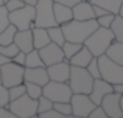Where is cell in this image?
Returning a JSON list of instances; mask_svg holds the SVG:
<instances>
[{"instance_id": "cell-1", "label": "cell", "mask_w": 123, "mask_h": 118, "mask_svg": "<svg viewBox=\"0 0 123 118\" xmlns=\"http://www.w3.org/2000/svg\"><path fill=\"white\" fill-rule=\"evenodd\" d=\"M61 28H62L66 40L83 44L86 40V37L90 36L98 28V23H97L95 19H89V20H76V19H72L67 23H62Z\"/></svg>"}, {"instance_id": "cell-2", "label": "cell", "mask_w": 123, "mask_h": 118, "mask_svg": "<svg viewBox=\"0 0 123 118\" xmlns=\"http://www.w3.org/2000/svg\"><path fill=\"white\" fill-rule=\"evenodd\" d=\"M114 40V34L109 28H105V27H98L95 31H93L90 36L86 37V40L83 42L84 47L89 48V51L92 53L95 58L105 55L106 48L109 47V44Z\"/></svg>"}, {"instance_id": "cell-3", "label": "cell", "mask_w": 123, "mask_h": 118, "mask_svg": "<svg viewBox=\"0 0 123 118\" xmlns=\"http://www.w3.org/2000/svg\"><path fill=\"white\" fill-rule=\"evenodd\" d=\"M93 78L89 75L86 67H76L70 65V75L67 84L72 89V93H87L89 95L90 89H92Z\"/></svg>"}, {"instance_id": "cell-4", "label": "cell", "mask_w": 123, "mask_h": 118, "mask_svg": "<svg viewBox=\"0 0 123 118\" xmlns=\"http://www.w3.org/2000/svg\"><path fill=\"white\" fill-rule=\"evenodd\" d=\"M8 109L16 118H34L37 117V100L30 98L27 93L8 103Z\"/></svg>"}, {"instance_id": "cell-5", "label": "cell", "mask_w": 123, "mask_h": 118, "mask_svg": "<svg viewBox=\"0 0 123 118\" xmlns=\"http://www.w3.org/2000/svg\"><path fill=\"white\" fill-rule=\"evenodd\" d=\"M97 59H98V67H100V78L111 82V84L123 82V65L122 64L114 62L106 55L98 56Z\"/></svg>"}, {"instance_id": "cell-6", "label": "cell", "mask_w": 123, "mask_h": 118, "mask_svg": "<svg viewBox=\"0 0 123 118\" xmlns=\"http://www.w3.org/2000/svg\"><path fill=\"white\" fill-rule=\"evenodd\" d=\"M42 95L51 100L53 103H61V101L67 103L72 98V89L67 82L48 81L45 85H42Z\"/></svg>"}, {"instance_id": "cell-7", "label": "cell", "mask_w": 123, "mask_h": 118, "mask_svg": "<svg viewBox=\"0 0 123 118\" xmlns=\"http://www.w3.org/2000/svg\"><path fill=\"white\" fill-rule=\"evenodd\" d=\"M34 27H42L48 28L58 25L53 16V2L51 0H37V3L34 5Z\"/></svg>"}, {"instance_id": "cell-8", "label": "cell", "mask_w": 123, "mask_h": 118, "mask_svg": "<svg viewBox=\"0 0 123 118\" xmlns=\"http://www.w3.org/2000/svg\"><path fill=\"white\" fill-rule=\"evenodd\" d=\"M34 6L30 5H24L22 8L14 9V11L8 12V19L9 23H12L17 30H30L33 28V22H34Z\"/></svg>"}, {"instance_id": "cell-9", "label": "cell", "mask_w": 123, "mask_h": 118, "mask_svg": "<svg viewBox=\"0 0 123 118\" xmlns=\"http://www.w3.org/2000/svg\"><path fill=\"white\" fill-rule=\"evenodd\" d=\"M24 68H25L24 65H19V64L12 62V61H9V62L0 65L2 84L8 89V87H11V85L24 82Z\"/></svg>"}, {"instance_id": "cell-10", "label": "cell", "mask_w": 123, "mask_h": 118, "mask_svg": "<svg viewBox=\"0 0 123 118\" xmlns=\"http://www.w3.org/2000/svg\"><path fill=\"white\" fill-rule=\"evenodd\" d=\"M70 106H72V117L87 118L90 110L95 107V104L92 103L87 93H72Z\"/></svg>"}, {"instance_id": "cell-11", "label": "cell", "mask_w": 123, "mask_h": 118, "mask_svg": "<svg viewBox=\"0 0 123 118\" xmlns=\"http://www.w3.org/2000/svg\"><path fill=\"white\" fill-rule=\"evenodd\" d=\"M120 93H115V92H109L103 96L100 106L103 107V110L106 112L108 118H122V109H120Z\"/></svg>"}, {"instance_id": "cell-12", "label": "cell", "mask_w": 123, "mask_h": 118, "mask_svg": "<svg viewBox=\"0 0 123 118\" xmlns=\"http://www.w3.org/2000/svg\"><path fill=\"white\" fill-rule=\"evenodd\" d=\"M41 55V59L44 62L45 67L51 65V64H56L59 61L64 59V53H62V48H61L58 44H53V42H48L47 45H44L42 48L37 50Z\"/></svg>"}, {"instance_id": "cell-13", "label": "cell", "mask_w": 123, "mask_h": 118, "mask_svg": "<svg viewBox=\"0 0 123 118\" xmlns=\"http://www.w3.org/2000/svg\"><path fill=\"white\" fill-rule=\"evenodd\" d=\"M47 73L50 81H59V82H67L70 75V62L67 59H62L56 64H51L47 67Z\"/></svg>"}, {"instance_id": "cell-14", "label": "cell", "mask_w": 123, "mask_h": 118, "mask_svg": "<svg viewBox=\"0 0 123 118\" xmlns=\"http://www.w3.org/2000/svg\"><path fill=\"white\" fill-rule=\"evenodd\" d=\"M24 81L25 82H33V84L45 85L50 78L47 73V67H25L24 68Z\"/></svg>"}, {"instance_id": "cell-15", "label": "cell", "mask_w": 123, "mask_h": 118, "mask_svg": "<svg viewBox=\"0 0 123 118\" xmlns=\"http://www.w3.org/2000/svg\"><path fill=\"white\" fill-rule=\"evenodd\" d=\"M109 92H112V84L108 81H105V79L101 78H95L92 82V89H90L89 92V98L92 100V103L95 104V106H98L100 103H101L103 96H105L106 93H109Z\"/></svg>"}, {"instance_id": "cell-16", "label": "cell", "mask_w": 123, "mask_h": 118, "mask_svg": "<svg viewBox=\"0 0 123 118\" xmlns=\"http://www.w3.org/2000/svg\"><path fill=\"white\" fill-rule=\"evenodd\" d=\"M12 42L17 45V48L24 53H28L33 50V36H31V28L30 30H17L14 34Z\"/></svg>"}, {"instance_id": "cell-17", "label": "cell", "mask_w": 123, "mask_h": 118, "mask_svg": "<svg viewBox=\"0 0 123 118\" xmlns=\"http://www.w3.org/2000/svg\"><path fill=\"white\" fill-rule=\"evenodd\" d=\"M72 14H73V19H76V20L95 19V16H93V6L90 5V2H83V0H80L76 5L72 6Z\"/></svg>"}, {"instance_id": "cell-18", "label": "cell", "mask_w": 123, "mask_h": 118, "mask_svg": "<svg viewBox=\"0 0 123 118\" xmlns=\"http://www.w3.org/2000/svg\"><path fill=\"white\" fill-rule=\"evenodd\" d=\"M53 16H55V20H56L58 25L67 23V22H70L73 19L72 6L62 5V3H53Z\"/></svg>"}, {"instance_id": "cell-19", "label": "cell", "mask_w": 123, "mask_h": 118, "mask_svg": "<svg viewBox=\"0 0 123 118\" xmlns=\"http://www.w3.org/2000/svg\"><path fill=\"white\" fill-rule=\"evenodd\" d=\"M93 58V55L89 51V48L87 47H81V48L78 50V51L75 53V55L72 56V58L69 59L70 65H76V67H86L87 64L90 62V59Z\"/></svg>"}, {"instance_id": "cell-20", "label": "cell", "mask_w": 123, "mask_h": 118, "mask_svg": "<svg viewBox=\"0 0 123 118\" xmlns=\"http://www.w3.org/2000/svg\"><path fill=\"white\" fill-rule=\"evenodd\" d=\"M31 36H33V48H42L44 45H47L50 42V37H48L47 28L42 27H33L31 28Z\"/></svg>"}, {"instance_id": "cell-21", "label": "cell", "mask_w": 123, "mask_h": 118, "mask_svg": "<svg viewBox=\"0 0 123 118\" xmlns=\"http://www.w3.org/2000/svg\"><path fill=\"white\" fill-rule=\"evenodd\" d=\"M105 55L109 59H112L114 62L123 65V42H120V40H112L109 44V47L106 48Z\"/></svg>"}, {"instance_id": "cell-22", "label": "cell", "mask_w": 123, "mask_h": 118, "mask_svg": "<svg viewBox=\"0 0 123 118\" xmlns=\"http://www.w3.org/2000/svg\"><path fill=\"white\" fill-rule=\"evenodd\" d=\"M89 2H90V5L101 6V8L108 9L112 14H117V11H118V8H120L123 0H89Z\"/></svg>"}, {"instance_id": "cell-23", "label": "cell", "mask_w": 123, "mask_h": 118, "mask_svg": "<svg viewBox=\"0 0 123 118\" xmlns=\"http://www.w3.org/2000/svg\"><path fill=\"white\" fill-rule=\"evenodd\" d=\"M47 33H48V37H50V42L58 44L59 47L66 42V37H64V33H62L61 25H53V27H48L47 28Z\"/></svg>"}, {"instance_id": "cell-24", "label": "cell", "mask_w": 123, "mask_h": 118, "mask_svg": "<svg viewBox=\"0 0 123 118\" xmlns=\"http://www.w3.org/2000/svg\"><path fill=\"white\" fill-rule=\"evenodd\" d=\"M42 65H44V62H42V59H41V55H39V51H37V48H33L28 53H25L24 67H42Z\"/></svg>"}, {"instance_id": "cell-25", "label": "cell", "mask_w": 123, "mask_h": 118, "mask_svg": "<svg viewBox=\"0 0 123 118\" xmlns=\"http://www.w3.org/2000/svg\"><path fill=\"white\" fill-rule=\"evenodd\" d=\"M109 30H111L112 34H114V40L123 42V19L120 16H117V14L114 16V20H112L111 25H109Z\"/></svg>"}, {"instance_id": "cell-26", "label": "cell", "mask_w": 123, "mask_h": 118, "mask_svg": "<svg viewBox=\"0 0 123 118\" xmlns=\"http://www.w3.org/2000/svg\"><path fill=\"white\" fill-rule=\"evenodd\" d=\"M17 31V28L12 23H8L2 31H0V45H8L14 40V34Z\"/></svg>"}, {"instance_id": "cell-27", "label": "cell", "mask_w": 123, "mask_h": 118, "mask_svg": "<svg viewBox=\"0 0 123 118\" xmlns=\"http://www.w3.org/2000/svg\"><path fill=\"white\" fill-rule=\"evenodd\" d=\"M83 47V44H78V42H70V40H66V42L61 45V48H62V53H64V59L69 61L72 58L73 55H75L76 51H78L80 48Z\"/></svg>"}, {"instance_id": "cell-28", "label": "cell", "mask_w": 123, "mask_h": 118, "mask_svg": "<svg viewBox=\"0 0 123 118\" xmlns=\"http://www.w3.org/2000/svg\"><path fill=\"white\" fill-rule=\"evenodd\" d=\"M25 93L28 95L30 98H33V100H37V98L42 95V85L39 84H33V82H25Z\"/></svg>"}, {"instance_id": "cell-29", "label": "cell", "mask_w": 123, "mask_h": 118, "mask_svg": "<svg viewBox=\"0 0 123 118\" xmlns=\"http://www.w3.org/2000/svg\"><path fill=\"white\" fill-rule=\"evenodd\" d=\"M53 109H56L59 113H62L66 118H72V106L70 101H61V103H53Z\"/></svg>"}, {"instance_id": "cell-30", "label": "cell", "mask_w": 123, "mask_h": 118, "mask_svg": "<svg viewBox=\"0 0 123 118\" xmlns=\"http://www.w3.org/2000/svg\"><path fill=\"white\" fill-rule=\"evenodd\" d=\"M24 93H25V84H24V82L8 87V98H9V101H12V100H16V98L22 96Z\"/></svg>"}, {"instance_id": "cell-31", "label": "cell", "mask_w": 123, "mask_h": 118, "mask_svg": "<svg viewBox=\"0 0 123 118\" xmlns=\"http://www.w3.org/2000/svg\"><path fill=\"white\" fill-rule=\"evenodd\" d=\"M48 109H53V101L48 100L44 95H41V96L37 98V115L42 113V112H45V110H48Z\"/></svg>"}, {"instance_id": "cell-32", "label": "cell", "mask_w": 123, "mask_h": 118, "mask_svg": "<svg viewBox=\"0 0 123 118\" xmlns=\"http://www.w3.org/2000/svg\"><path fill=\"white\" fill-rule=\"evenodd\" d=\"M86 70L89 72V75L92 76L93 79L95 78H100V67H98V59L93 56L92 59H90V62L86 65Z\"/></svg>"}, {"instance_id": "cell-33", "label": "cell", "mask_w": 123, "mask_h": 118, "mask_svg": "<svg viewBox=\"0 0 123 118\" xmlns=\"http://www.w3.org/2000/svg\"><path fill=\"white\" fill-rule=\"evenodd\" d=\"M114 16L112 12H106V14L100 16V17H95L97 23H98V27H105V28H109V25H111V22L114 20Z\"/></svg>"}, {"instance_id": "cell-34", "label": "cell", "mask_w": 123, "mask_h": 118, "mask_svg": "<svg viewBox=\"0 0 123 118\" xmlns=\"http://www.w3.org/2000/svg\"><path fill=\"white\" fill-rule=\"evenodd\" d=\"M17 51H19V48H17V45H16L14 42L8 44V45H0V53L5 55V56H8V58H12Z\"/></svg>"}, {"instance_id": "cell-35", "label": "cell", "mask_w": 123, "mask_h": 118, "mask_svg": "<svg viewBox=\"0 0 123 118\" xmlns=\"http://www.w3.org/2000/svg\"><path fill=\"white\" fill-rule=\"evenodd\" d=\"M9 23V19H8V9L5 8V5H0V31Z\"/></svg>"}, {"instance_id": "cell-36", "label": "cell", "mask_w": 123, "mask_h": 118, "mask_svg": "<svg viewBox=\"0 0 123 118\" xmlns=\"http://www.w3.org/2000/svg\"><path fill=\"white\" fill-rule=\"evenodd\" d=\"M3 5H5V8L8 9V12H9V11L22 8L25 3H24V0H6V2H3Z\"/></svg>"}, {"instance_id": "cell-37", "label": "cell", "mask_w": 123, "mask_h": 118, "mask_svg": "<svg viewBox=\"0 0 123 118\" xmlns=\"http://www.w3.org/2000/svg\"><path fill=\"white\" fill-rule=\"evenodd\" d=\"M87 118H108V115H106V112L103 110V107L98 104V106H95L90 110V113H89Z\"/></svg>"}, {"instance_id": "cell-38", "label": "cell", "mask_w": 123, "mask_h": 118, "mask_svg": "<svg viewBox=\"0 0 123 118\" xmlns=\"http://www.w3.org/2000/svg\"><path fill=\"white\" fill-rule=\"evenodd\" d=\"M9 98H8V89L0 82V106H6L8 107Z\"/></svg>"}, {"instance_id": "cell-39", "label": "cell", "mask_w": 123, "mask_h": 118, "mask_svg": "<svg viewBox=\"0 0 123 118\" xmlns=\"http://www.w3.org/2000/svg\"><path fill=\"white\" fill-rule=\"evenodd\" d=\"M11 61H12V62H16V64H19V65H24V62H25V53L19 50V51L11 58Z\"/></svg>"}, {"instance_id": "cell-40", "label": "cell", "mask_w": 123, "mask_h": 118, "mask_svg": "<svg viewBox=\"0 0 123 118\" xmlns=\"http://www.w3.org/2000/svg\"><path fill=\"white\" fill-rule=\"evenodd\" d=\"M0 118H16V115L6 106H0Z\"/></svg>"}, {"instance_id": "cell-41", "label": "cell", "mask_w": 123, "mask_h": 118, "mask_svg": "<svg viewBox=\"0 0 123 118\" xmlns=\"http://www.w3.org/2000/svg\"><path fill=\"white\" fill-rule=\"evenodd\" d=\"M53 3H62V5H67V6H73L80 2V0H51Z\"/></svg>"}, {"instance_id": "cell-42", "label": "cell", "mask_w": 123, "mask_h": 118, "mask_svg": "<svg viewBox=\"0 0 123 118\" xmlns=\"http://www.w3.org/2000/svg\"><path fill=\"white\" fill-rule=\"evenodd\" d=\"M112 92L123 95V82H117V84H112Z\"/></svg>"}, {"instance_id": "cell-43", "label": "cell", "mask_w": 123, "mask_h": 118, "mask_svg": "<svg viewBox=\"0 0 123 118\" xmlns=\"http://www.w3.org/2000/svg\"><path fill=\"white\" fill-rule=\"evenodd\" d=\"M9 61H11V58H8V56H5V55H2V53H0V65L9 62Z\"/></svg>"}, {"instance_id": "cell-44", "label": "cell", "mask_w": 123, "mask_h": 118, "mask_svg": "<svg viewBox=\"0 0 123 118\" xmlns=\"http://www.w3.org/2000/svg\"><path fill=\"white\" fill-rule=\"evenodd\" d=\"M24 3L25 5H30V6H34L37 3V0H24Z\"/></svg>"}, {"instance_id": "cell-45", "label": "cell", "mask_w": 123, "mask_h": 118, "mask_svg": "<svg viewBox=\"0 0 123 118\" xmlns=\"http://www.w3.org/2000/svg\"><path fill=\"white\" fill-rule=\"evenodd\" d=\"M117 16H120V17L123 19V2H122V5H120V8H118V11H117Z\"/></svg>"}, {"instance_id": "cell-46", "label": "cell", "mask_w": 123, "mask_h": 118, "mask_svg": "<svg viewBox=\"0 0 123 118\" xmlns=\"http://www.w3.org/2000/svg\"><path fill=\"white\" fill-rule=\"evenodd\" d=\"M120 109H122V113H123V95L120 96Z\"/></svg>"}, {"instance_id": "cell-47", "label": "cell", "mask_w": 123, "mask_h": 118, "mask_svg": "<svg viewBox=\"0 0 123 118\" xmlns=\"http://www.w3.org/2000/svg\"><path fill=\"white\" fill-rule=\"evenodd\" d=\"M0 82H2V73H0Z\"/></svg>"}, {"instance_id": "cell-48", "label": "cell", "mask_w": 123, "mask_h": 118, "mask_svg": "<svg viewBox=\"0 0 123 118\" xmlns=\"http://www.w3.org/2000/svg\"><path fill=\"white\" fill-rule=\"evenodd\" d=\"M2 3H3V0H0V5H2Z\"/></svg>"}, {"instance_id": "cell-49", "label": "cell", "mask_w": 123, "mask_h": 118, "mask_svg": "<svg viewBox=\"0 0 123 118\" xmlns=\"http://www.w3.org/2000/svg\"><path fill=\"white\" fill-rule=\"evenodd\" d=\"M83 2H89V0H83Z\"/></svg>"}, {"instance_id": "cell-50", "label": "cell", "mask_w": 123, "mask_h": 118, "mask_svg": "<svg viewBox=\"0 0 123 118\" xmlns=\"http://www.w3.org/2000/svg\"><path fill=\"white\" fill-rule=\"evenodd\" d=\"M3 2H6V0H3Z\"/></svg>"}]
</instances>
